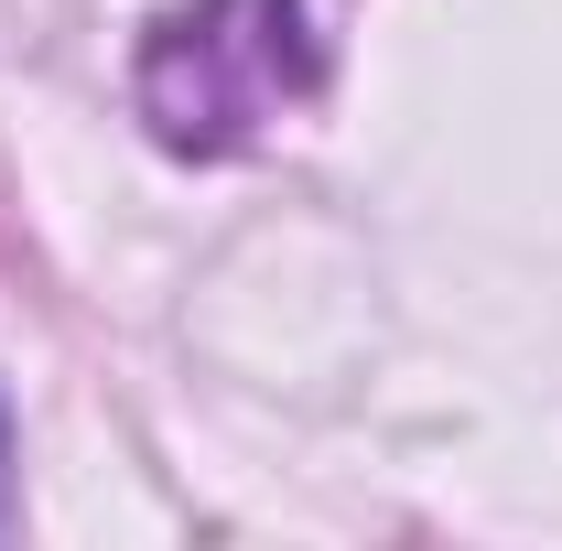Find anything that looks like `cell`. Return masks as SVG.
Instances as JSON below:
<instances>
[{"instance_id": "1", "label": "cell", "mask_w": 562, "mask_h": 551, "mask_svg": "<svg viewBox=\"0 0 562 551\" xmlns=\"http://www.w3.org/2000/svg\"><path fill=\"white\" fill-rule=\"evenodd\" d=\"M325 87V44L303 0H173L140 33L131 98L162 151L227 162L249 140H271L303 98Z\"/></svg>"}, {"instance_id": "2", "label": "cell", "mask_w": 562, "mask_h": 551, "mask_svg": "<svg viewBox=\"0 0 562 551\" xmlns=\"http://www.w3.org/2000/svg\"><path fill=\"white\" fill-rule=\"evenodd\" d=\"M0 530H11V421H0Z\"/></svg>"}]
</instances>
